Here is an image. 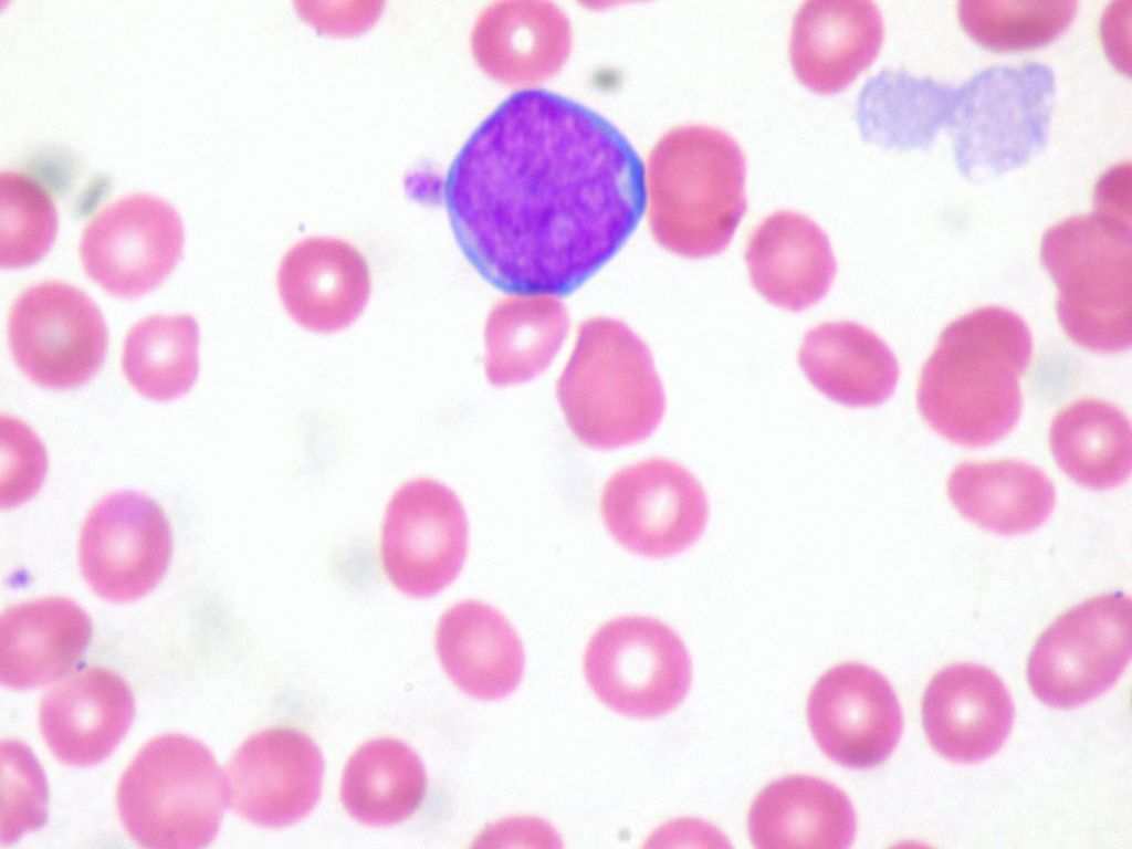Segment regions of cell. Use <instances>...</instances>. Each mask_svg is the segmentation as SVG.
<instances>
[{"mask_svg":"<svg viewBox=\"0 0 1132 849\" xmlns=\"http://www.w3.org/2000/svg\"><path fill=\"white\" fill-rule=\"evenodd\" d=\"M427 774L417 753L396 738L364 743L345 765L340 799L357 821L375 827L407 820L421 805Z\"/></svg>","mask_w":1132,"mask_h":849,"instance_id":"obj_31","label":"cell"},{"mask_svg":"<svg viewBox=\"0 0 1132 849\" xmlns=\"http://www.w3.org/2000/svg\"><path fill=\"white\" fill-rule=\"evenodd\" d=\"M324 775L318 746L287 727L261 731L247 738L226 768L230 807L247 821L285 828L317 804Z\"/></svg>","mask_w":1132,"mask_h":849,"instance_id":"obj_16","label":"cell"},{"mask_svg":"<svg viewBox=\"0 0 1132 849\" xmlns=\"http://www.w3.org/2000/svg\"><path fill=\"white\" fill-rule=\"evenodd\" d=\"M465 511L447 485L417 479L390 499L381 528L380 558L391 584L415 598H428L459 575L468 551Z\"/></svg>","mask_w":1132,"mask_h":849,"instance_id":"obj_12","label":"cell"},{"mask_svg":"<svg viewBox=\"0 0 1132 849\" xmlns=\"http://www.w3.org/2000/svg\"><path fill=\"white\" fill-rule=\"evenodd\" d=\"M584 669L605 705L639 719L672 711L692 680L691 659L679 635L644 616L618 617L600 626L587 643Z\"/></svg>","mask_w":1132,"mask_h":849,"instance_id":"obj_9","label":"cell"},{"mask_svg":"<svg viewBox=\"0 0 1132 849\" xmlns=\"http://www.w3.org/2000/svg\"><path fill=\"white\" fill-rule=\"evenodd\" d=\"M1040 261L1054 280L1056 313L1068 337L1096 353H1118L1132 342L1131 217L1103 209L1049 227Z\"/></svg>","mask_w":1132,"mask_h":849,"instance_id":"obj_5","label":"cell"},{"mask_svg":"<svg viewBox=\"0 0 1132 849\" xmlns=\"http://www.w3.org/2000/svg\"><path fill=\"white\" fill-rule=\"evenodd\" d=\"M750 839L759 849L849 848L857 817L849 797L835 784L809 775H789L764 787L747 818Z\"/></svg>","mask_w":1132,"mask_h":849,"instance_id":"obj_25","label":"cell"},{"mask_svg":"<svg viewBox=\"0 0 1132 849\" xmlns=\"http://www.w3.org/2000/svg\"><path fill=\"white\" fill-rule=\"evenodd\" d=\"M600 510L616 542L650 558L684 552L701 537L709 521L702 485L685 468L662 458L614 473L602 489Z\"/></svg>","mask_w":1132,"mask_h":849,"instance_id":"obj_11","label":"cell"},{"mask_svg":"<svg viewBox=\"0 0 1132 849\" xmlns=\"http://www.w3.org/2000/svg\"><path fill=\"white\" fill-rule=\"evenodd\" d=\"M947 493L964 518L1000 535H1018L1039 527L1056 502L1048 475L1016 460L963 462L950 474Z\"/></svg>","mask_w":1132,"mask_h":849,"instance_id":"obj_27","label":"cell"},{"mask_svg":"<svg viewBox=\"0 0 1132 849\" xmlns=\"http://www.w3.org/2000/svg\"><path fill=\"white\" fill-rule=\"evenodd\" d=\"M745 172L744 153L724 130L690 124L667 132L646 171L656 241L684 258L722 252L746 211Z\"/></svg>","mask_w":1132,"mask_h":849,"instance_id":"obj_3","label":"cell"},{"mask_svg":"<svg viewBox=\"0 0 1132 849\" xmlns=\"http://www.w3.org/2000/svg\"><path fill=\"white\" fill-rule=\"evenodd\" d=\"M957 87L903 69H884L869 77L857 98L863 139L884 148L929 149L950 127Z\"/></svg>","mask_w":1132,"mask_h":849,"instance_id":"obj_28","label":"cell"},{"mask_svg":"<svg viewBox=\"0 0 1132 849\" xmlns=\"http://www.w3.org/2000/svg\"><path fill=\"white\" fill-rule=\"evenodd\" d=\"M556 394L572 432L598 450L647 439L665 411L648 346L625 323L609 317L580 324Z\"/></svg>","mask_w":1132,"mask_h":849,"instance_id":"obj_4","label":"cell"},{"mask_svg":"<svg viewBox=\"0 0 1132 849\" xmlns=\"http://www.w3.org/2000/svg\"><path fill=\"white\" fill-rule=\"evenodd\" d=\"M471 46L480 67L506 84H532L552 76L570 49L567 17L554 4L499 2L478 17Z\"/></svg>","mask_w":1132,"mask_h":849,"instance_id":"obj_22","label":"cell"},{"mask_svg":"<svg viewBox=\"0 0 1132 849\" xmlns=\"http://www.w3.org/2000/svg\"><path fill=\"white\" fill-rule=\"evenodd\" d=\"M2 757L3 794L1 841L10 843L29 830L40 828L46 821L48 788L42 768L31 751L21 742L3 741Z\"/></svg>","mask_w":1132,"mask_h":849,"instance_id":"obj_35","label":"cell"},{"mask_svg":"<svg viewBox=\"0 0 1132 849\" xmlns=\"http://www.w3.org/2000/svg\"><path fill=\"white\" fill-rule=\"evenodd\" d=\"M882 40V15L873 1L807 0L793 21L792 65L806 86L834 93L870 65Z\"/></svg>","mask_w":1132,"mask_h":849,"instance_id":"obj_20","label":"cell"},{"mask_svg":"<svg viewBox=\"0 0 1132 849\" xmlns=\"http://www.w3.org/2000/svg\"><path fill=\"white\" fill-rule=\"evenodd\" d=\"M199 326L193 317L153 315L127 333L122 368L144 397L168 401L186 394L199 370Z\"/></svg>","mask_w":1132,"mask_h":849,"instance_id":"obj_32","label":"cell"},{"mask_svg":"<svg viewBox=\"0 0 1132 849\" xmlns=\"http://www.w3.org/2000/svg\"><path fill=\"white\" fill-rule=\"evenodd\" d=\"M281 303L301 327L332 334L350 326L366 307L371 276L363 253L334 237H308L283 255L276 274Z\"/></svg>","mask_w":1132,"mask_h":849,"instance_id":"obj_18","label":"cell"},{"mask_svg":"<svg viewBox=\"0 0 1132 849\" xmlns=\"http://www.w3.org/2000/svg\"><path fill=\"white\" fill-rule=\"evenodd\" d=\"M443 199L471 266L509 294L566 296L623 247L647 208L644 165L594 109L530 88L452 160Z\"/></svg>","mask_w":1132,"mask_h":849,"instance_id":"obj_1","label":"cell"},{"mask_svg":"<svg viewBox=\"0 0 1132 849\" xmlns=\"http://www.w3.org/2000/svg\"><path fill=\"white\" fill-rule=\"evenodd\" d=\"M1049 446L1059 469L1083 488L1108 490L1130 476V420L1110 402L1081 399L1068 405L1051 422Z\"/></svg>","mask_w":1132,"mask_h":849,"instance_id":"obj_30","label":"cell"},{"mask_svg":"<svg viewBox=\"0 0 1132 849\" xmlns=\"http://www.w3.org/2000/svg\"><path fill=\"white\" fill-rule=\"evenodd\" d=\"M172 555V534L159 505L135 491L111 493L87 514L78 544L82 575L90 588L112 602L150 593Z\"/></svg>","mask_w":1132,"mask_h":849,"instance_id":"obj_14","label":"cell"},{"mask_svg":"<svg viewBox=\"0 0 1132 849\" xmlns=\"http://www.w3.org/2000/svg\"><path fill=\"white\" fill-rule=\"evenodd\" d=\"M568 328L567 310L555 296L511 294L501 300L484 328L489 381L505 387L534 379L551 365Z\"/></svg>","mask_w":1132,"mask_h":849,"instance_id":"obj_29","label":"cell"},{"mask_svg":"<svg viewBox=\"0 0 1132 849\" xmlns=\"http://www.w3.org/2000/svg\"><path fill=\"white\" fill-rule=\"evenodd\" d=\"M135 715L125 680L88 667L51 688L39 709L42 736L52 754L70 766L95 765L117 747Z\"/></svg>","mask_w":1132,"mask_h":849,"instance_id":"obj_19","label":"cell"},{"mask_svg":"<svg viewBox=\"0 0 1132 849\" xmlns=\"http://www.w3.org/2000/svg\"><path fill=\"white\" fill-rule=\"evenodd\" d=\"M1009 691L990 669L971 662L940 670L922 700V724L930 745L955 763L972 764L994 755L1014 722Z\"/></svg>","mask_w":1132,"mask_h":849,"instance_id":"obj_17","label":"cell"},{"mask_svg":"<svg viewBox=\"0 0 1132 849\" xmlns=\"http://www.w3.org/2000/svg\"><path fill=\"white\" fill-rule=\"evenodd\" d=\"M745 261L754 289L769 303L799 312L829 291L836 260L827 234L805 214L783 210L752 232Z\"/></svg>","mask_w":1132,"mask_h":849,"instance_id":"obj_21","label":"cell"},{"mask_svg":"<svg viewBox=\"0 0 1132 849\" xmlns=\"http://www.w3.org/2000/svg\"><path fill=\"white\" fill-rule=\"evenodd\" d=\"M806 714L819 748L853 769L882 764L903 730L901 705L888 679L858 662L826 671L811 688Z\"/></svg>","mask_w":1132,"mask_h":849,"instance_id":"obj_15","label":"cell"},{"mask_svg":"<svg viewBox=\"0 0 1132 849\" xmlns=\"http://www.w3.org/2000/svg\"><path fill=\"white\" fill-rule=\"evenodd\" d=\"M1076 0H960L963 29L982 45L997 51L1033 49L1058 38L1073 20Z\"/></svg>","mask_w":1132,"mask_h":849,"instance_id":"obj_33","label":"cell"},{"mask_svg":"<svg viewBox=\"0 0 1132 849\" xmlns=\"http://www.w3.org/2000/svg\"><path fill=\"white\" fill-rule=\"evenodd\" d=\"M184 224L165 199L134 192L104 206L80 244L87 276L109 294L133 298L157 287L181 256Z\"/></svg>","mask_w":1132,"mask_h":849,"instance_id":"obj_13","label":"cell"},{"mask_svg":"<svg viewBox=\"0 0 1132 849\" xmlns=\"http://www.w3.org/2000/svg\"><path fill=\"white\" fill-rule=\"evenodd\" d=\"M798 361L817 390L852 408L883 403L899 378V365L888 345L853 322H829L808 331Z\"/></svg>","mask_w":1132,"mask_h":849,"instance_id":"obj_26","label":"cell"},{"mask_svg":"<svg viewBox=\"0 0 1132 849\" xmlns=\"http://www.w3.org/2000/svg\"><path fill=\"white\" fill-rule=\"evenodd\" d=\"M88 615L65 597L13 605L0 618V681L28 690L64 675L92 638Z\"/></svg>","mask_w":1132,"mask_h":849,"instance_id":"obj_23","label":"cell"},{"mask_svg":"<svg viewBox=\"0 0 1132 849\" xmlns=\"http://www.w3.org/2000/svg\"><path fill=\"white\" fill-rule=\"evenodd\" d=\"M56 231L57 212L46 189L27 172L1 170V266L19 269L38 262L50 250Z\"/></svg>","mask_w":1132,"mask_h":849,"instance_id":"obj_34","label":"cell"},{"mask_svg":"<svg viewBox=\"0 0 1132 849\" xmlns=\"http://www.w3.org/2000/svg\"><path fill=\"white\" fill-rule=\"evenodd\" d=\"M1031 355V333L1008 308L985 306L953 321L921 371L916 403L923 419L961 447L999 441L1020 417V378Z\"/></svg>","mask_w":1132,"mask_h":849,"instance_id":"obj_2","label":"cell"},{"mask_svg":"<svg viewBox=\"0 0 1132 849\" xmlns=\"http://www.w3.org/2000/svg\"><path fill=\"white\" fill-rule=\"evenodd\" d=\"M1055 91V73L1040 62L987 66L958 86L948 129L961 175L1002 174L1040 151Z\"/></svg>","mask_w":1132,"mask_h":849,"instance_id":"obj_7","label":"cell"},{"mask_svg":"<svg viewBox=\"0 0 1132 849\" xmlns=\"http://www.w3.org/2000/svg\"><path fill=\"white\" fill-rule=\"evenodd\" d=\"M1131 652V598L1103 594L1070 608L1042 632L1028 659V684L1049 706L1076 708L1112 688Z\"/></svg>","mask_w":1132,"mask_h":849,"instance_id":"obj_8","label":"cell"},{"mask_svg":"<svg viewBox=\"0 0 1132 849\" xmlns=\"http://www.w3.org/2000/svg\"><path fill=\"white\" fill-rule=\"evenodd\" d=\"M436 649L451 681L474 699L505 698L523 675L522 641L509 620L482 601L463 600L443 612Z\"/></svg>","mask_w":1132,"mask_h":849,"instance_id":"obj_24","label":"cell"},{"mask_svg":"<svg viewBox=\"0 0 1132 849\" xmlns=\"http://www.w3.org/2000/svg\"><path fill=\"white\" fill-rule=\"evenodd\" d=\"M227 783L200 741L179 733L147 742L122 775L117 793L120 821L140 847L197 849L217 836Z\"/></svg>","mask_w":1132,"mask_h":849,"instance_id":"obj_6","label":"cell"},{"mask_svg":"<svg viewBox=\"0 0 1132 849\" xmlns=\"http://www.w3.org/2000/svg\"><path fill=\"white\" fill-rule=\"evenodd\" d=\"M104 317L83 291L48 281L25 289L9 316L14 361L34 384L55 390L86 384L107 349Z\"/></svg>","mask_w":1132,"mask_h":849,"instance_id":"obj_10","label":"cell"}]
</instances>
